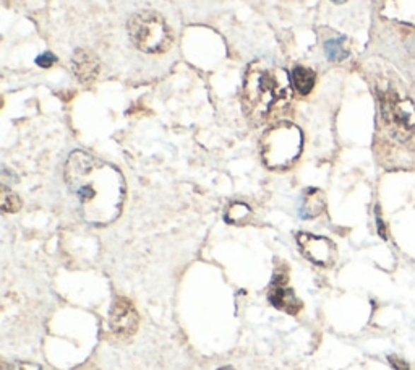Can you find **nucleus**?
<instances>
[{
    "mask_svg": "<svg viewBox=\"0 0 415 370\" xmlns=\"http://www.w3.org/2000/svg\"><path fill=\"white\" fill-rule=\"evenodd\" d=\"M65 182L78 200L86 223L106 226L119 218L125 200V180L115 166L86 151H74L65 164Z\"/></svg>",
    "mask_w": 415,
    "mask_h": 370,
    "instance_id": "obj_1",
    "label": "nucleus"
},
{
    "mask_svg": "<svg viewBox=\"0 0 415 370\" xmlns=\"http://www.w3.org/2000/svg\"><path fill=\"white\" fill-rule=\"evenodd\" d=\"M292 104V80L278 64L257 60L248 67L243 80V112L255 125L279 119Z\"/></svg>",
    "mask_w": 415,
    "mask_h": 370,
    "instance_id": "obj_2",
    "label": "nucleus"
},
{
    "mask_svg": "<svg viewBox=\"0 0 415 370\" xmlns=\"http://www.w3.org/2000/svg\"><path fill=\"white\" fill-rule=\"evenodd\" d=\"M302 130L291 122H276L264 132L259 143L263 163L269 169H287L302 153Z\"/></svg>",
    "mask_w": 415,
    "mask_h": 370,
    "instance_id": "obj_3",
    "label": "nucleus"
},
{
    "mask_svg": "<svg viewBox=\"0 0 415 370\" xmlns=\"http://www.w3.org/2000/svg\"><path fill=\"white\" fill-rule=\"evenodd\" d=\"M127 30L131 42L143 52H163L173 41V35L163 16L149 10L131 16Z\"/></svg>",
    "mask_w": 415,
    "mask_h": 370,
    "instance_id": "obj_4",
    "label": "nucleus"
},
{
    "mask_svg": "<svg viewBox=\"0 0 415 370\" xmlns=\"http://www.w3.org/2000/svg\"><path fill=\"white\" fill-rule=\"evenodd\" d=\"M381 112L392 135L407 140L415 129V104L411 99H399L396 95H386L381 101Z\"/></svg>",
    "mask_w": 415,
    "mask_h": 370,
    "instance_id": "obj_5",
    "label": "nucleus"
},
{
    "mask_svg": "<svg viewBox=\"0 0 415 370\" xmlns=\"http://www.w3.org/2000/svg\"><path fill=\"white\" fill-rule=\"evenodd\" d=\"M297 244L302 255L320 267H331L336 260V245L328 237L300 233L297 236Z\"/></svg>",
    "mask_w": 415,
    "mask_h": 370,
    "instance_id": "obj_6",
    "label": "nucleus"
},
{
    "mask_svg": "<svg viewBox=\"0 0 415 370\" xmlns=\"http://www.w3.org/2000/svg\"><path fill=\"white\" fill-rule=\"evenodd\" d=\"M138 313L135 311L134 303L130 301L119 297L112 303L109 316V325L110 330L120 338H129V336L135 335L138 330Z\"/></svg>",
    "mask_w": 415,
    "mask_h": 370,
    "instance_id": "obj_7",
    "label": "nucleus"
},
{
    "mask_svg": "<svg viewBox=\"0 0 415 370\" xmlns=\"http://www.w3.org/2000/svg\"><path fill=\"white\" fill-rule=\"evenodd\" d=\"M268 297L269 302L273 303L276 308L291 313V316H296V313L302 308V302L297 299L294 291L287 286V281L284 278H276L273 281L268 292Z\"/></svg>",
    "mask_w": 415,
    "mask_h": 370,
    "instance_id": "obj_8",
    "label": "nucleus"
},
{
    "mask_svg": "<svg viewBox=\"0 0 415 370\" xmlns=\"http://www.w3.org/2000/svg\"><path fill=\"white\" fill-rule=\"evenodd\" d=\"M71 69L76 80L83 85H90L99 74V59L88 49H76L71 57Z\"/></svg>",
    "mask_w": 415,
    "mask_h": 370,
    "instance_id": "obj_9",
    "label": "nucleus"
},
{
    "mask_svg": "<svg viewBox=\"0 0 415 370\" xmlns=\"http://www.w3.org/2000/svg\"><path fill=\"white\" fill-rule=\"evenodd\" d=\"M326 208V197L320 189H308L302 198L300 205V216L303 219L317 218L325 212Z\"/></svg>",
    "mask_w": 415,
    "mask_h": 370,
    "instance_id": "obj_10",
    "label": "nucleus"
},
{
    "mask_svg": "<svg viewBox=\"0 0 415 370\" xmlns=\"http://www.w3.org/2000/svg\"><path fill=\"white\" fill-rule=\"evenodd\" d=\"M291 80L298 95H308L315 86V71L298 65V67L292 70Z\"/></svg>",
    "mask_w": 415,
    "mask_h": 370,
    "instance_id": "obj_11",
    "label": "nucleus"
},
{
    "mask_svg": "<svg viewBox=\"0 0 415 370\" xmlns=\"http://www.w3.org/2000/svg\"><path fill=\"white\" fill-rule=\"evenodd\" d=\"M250 218H252V209L248 208L245 203H240V202L232 203L228 212H226V221L230 224L242 226L248 223V219Z\"/></svg>",
    "mask_w": 415,
    "mask_h": 370,
    "instance_id": "obj_12",
    "label": "nucleus"
},
{
    "mask_svg": "<svg viewBox=\"0 0 415 370\" xmlns=\"http://www.w3.org/2000/svg\"><path fill=\"white\" fill-rule=\"evenodd\" d=\"M325 52L328 55L331 62H341V60L347 59L349 51L344 46V40L337 37V40H331L325 44Z\"/></svg>",
    "mask_w": 415,
    "mask_h": 370,
    "instance_id": "obj_13",
    "label": "nucleus"
},
{
    "mask_svg": "<svg viewBox=\"0 0 415 370\" xmlns=\"http://www.w3.org/2000/svg\"><path fill=\"white\" fill-rule=\"evenodd\" d=\"M0 205H2V212H5V213H16L21 208V200L18 198V195H16V193L8 190L7 187L4 185L2 187V202H0Z\"/></svg>",
    "mask_w": 415,
    "mask_h": 370,
    "instance_id": "obj_14",
    "label": "nucleus"
},
{
    "mask_svg": "<svg viewBox=\"0 0 415 370\" xmlns=\"http://www.w3.org/2000/svg\"><path fill=\"white\" fill-rule=\"evenodd\" d=\"M36 62L37 65H41V67H51V65H54L55 62V55H52L51 52H44L36 59Z\"/></svg>",
    "mask_w": 415,
    "mask_h": 370,
    "instance_id": "obj_15",
    "label": "nucleus"
},
{
    "mask_svg": "<svg viewBox=\"0 0 415 370\" xmlns=\"http://www.w3.org/2000/svg\"><path fill=\"white\" fill-rule=\"evenodd\" d=\"M390 361H391L392 366H394L396 370H409L407 364L404 362V361H401V359H397V357H394V356H391V357H390Z\"/></svg>",
    "mask_w": 415,
    "mask_h": 370,
    "instance_id": "obj_16",
    "label": "nucleus"
},
{
    "mask_svg": "<svg viewBox=\"0 0 415 370\" xmlns=\"http://www.w3.org/2000/svg\"><path fill=\"white\" fill-rule=\"evenodd\" d=\"M376 221H378V229H380V236L381 237H386V234H385V226L381 224V218L380 216H376Z\"/></svg>",
    "mask_w": 415,
    "mask_h": 370,
    "instance_id": "obj_17",
    "label": "nucleus"
},
{
    "mask_svg": "<svg viewBox=\"0 0 415 370\" xmlns=\"http://www.w3.org/2000/svg\"><path fill=\"white\" fill-rule=\"evenodd\" d=\"M218 370H235V369H232V367H221V369H218Z\"/></svg>",
    "mask_w": 415,
    "mask_h": 370,
    "instance_id": "obj_18",
    "label": "nucleus"
},
{
    "mask_svg": "<svg viewBox=\"0 0 415 370\" xmlns=\"http://www.w3.org/2000/svg\"><path fill=\"white\" fill-rule=\"evenodd\" d=\"M333 2H334V4H344L346 0H333Z\"/></svg>",
    "mask_w": 415,
    "mask_h": 370,
    "instance_id": "obj_19",
    "label": "nucleus"
}]
</instances>
